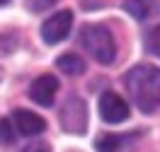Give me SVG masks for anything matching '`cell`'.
<instances>
[{
  "mask_svg": "<svg viewBox=\"0 0 160 152\" xmlns=\"http://www.w3.org/2000/svg\"><path fill=\"white\" fill-rule=\"evenodd\" d=\"M124 10L136 20H148L158 12V0H124Z\"/></svg>",
  "mask_w": 160,
  "mask_h": 152,
  "instance_id": "9",
  "label": "cell"
},
{
  "mask_svg": "<svg viewBox=\"0 0 160 152\" xmlns=\"http://www.w3.org/2000/svg\"><path fill=\"white\" fill-rule=\"evenodd\" d=\"M8 2H10V0H0V5H8Z\"/></svg>",
  "mask_w": 160,
  "mask_h": 152,
  "instance_id": "16",
  "label": "cell"
},
{
  "mask_svg": "<svg viewBox=\"0 0 160 152\" xmlns=\"http://www.w3.org/2000/svg\"><path fill=\"white\" fill-rule=\"evenodd\" d=\"M97 109H100L102 121H107V123H121L129 118V104L121 99L117 92H104L100 97Z\"/></svg>",
  "mask_w": 160,
  "mask_h": 152,
  "instance_id": "5",
  "label": "cell"
},
{
  "mask_svg": "<svg viewBox=\"0 0 160 152\" xmlns=\"http://www.w3.org/2000/svg\"><path fill=\"white\" fill-rule=\"evenodd\" d=\"M80 44L102 65H109L117 58V41L104 24H85L80 31Z\"/></svg>",
  "mask_w": 160,
  "mask_h": 152,
  "instance_id": "2",
  "label": "cell"
},
{
  "mask_svg": "<svg viewBox=\"0 0 160 152\" xmlns=\"http://www.w3.org/2000/svg\"><path fill=\"white\" fill-rule=\"evenodd\" d=\"M58 123L61 128L70 135H82L88 131V104L78 94H68L66 101L58 109Z\"/></svg>",
  "mask_w": 160,
  "mask_h": 152,
  "instance_id": "3",
  "label": "cell"
},
{
  "mask_svg": "<svg viewBox=\"0 0 160 152\" xmlns=\"http://www.w3.org/2000/svg\"><path fill=\"white\" fill-rule=\"evenodd\" d=\"M17 41H20V36H17L15 31H5V34H0V56L12 53V51L17 48Z\"/></svg>",
  "mask_w": 160,
  "mask_h": 152,
  "instance_id": "12",
  "label": "cell"
},
{
  "mask_svg": "<svg viewBox=\"0 0 160 152\" xmlns=\"http://www.w3.org/2000/svg\"><path fill=\"white\" fill-rule=\"evenodd\" d=\"M70 27H73V12L58 10L41 24V39H44V44H49V46L61 44L70 34Z\"/></svg>",
  "mask_w": 160,
  "mask_h": 152,
  "instance_id": "4",
  "label": "cell"
},
{
  "mask_svg": "<svg viewBox=\"0 0 160 152\" xmlns=\"http://www.w3.org/2000/svg\"><path fill=\"white\" fill-rule=\"evenodd\" d=\"M22 152H51L49 142H29Z\"/></svg>",
  "mask_w": 160,
  "mask_h": 152,
  "instance_id": "15",
  "label": "cell"
},
{
  "mask_svg": "<svg viewBox=\"0 0 160 152\" xmlns=\"http://www.w3.org/2000/svg\"><path fill=\"white\" fill-rule=\"evenodd\" d=\"M56 0H27V5H29V10L32 12H41V10H46V7H51Z\"/></svg>",
  "mask_w": 160,
  "mask_h": 152,
  "instance_id": "14",
  "label": "cell"
},
{
  "mask_svg": "<svg viewBox=\"0 0 160 152\" xmlns=\"http://www.w3.org/2000/svg\"><path fill=\"white\" fill-rule=\"evenodd\" d=\"M136 135H131V133H112V135H100L97 142H95V147L97 152H121V147H126L129 140H133Z\"/></svg>",
  "mask_w": 160,
  "mask_h": 152,
  "instance_id": "8",
  "label": "cell"
},
{
  "mask_svg": "<svg viewBox=\"0 0 160 152\" xmlns=\"http://www.w3.org/2000/svg\"><path fill=\"white\" fill-rule=\"evenodd\" d=\"M12 121L17 126V131L22 135H41V133L46 131V121L41 118L39 113L34 111H27V109H17V111L12 113Z\"/></svg>",
  "mask_w": 160,
  "mask_h": 152,
  "instance_id": "7",
  "label": "cell"
},
{
  "mask_svg": "<svg viewBox=\"0 0 160 152\" xmlns=\"http://www.w3.org/2000/svg\"><path fill=\"white\" fill-rule=\"evenodd\" d=\"M56 68H58L63 75H70V77H78V75H82L85 72V61L80 58L78 53H63V56H58L56 58Z\"/></svg>",
  "mask_w": 160,
  "mask_h": 152,
  "instance_id": "10",
  "label": "cell"
},
{
  "mask_svg": "<svg viewBox=\"0 0 160 152\" xmlns=\"http://www.w3.org/2000/svg\"><path fill=\"white\" fill-rule=\"evenodd\" d=\"M146 51L160 58V24L153 27V29L146 34Z\"/></svg>",
  "mask_w": 160,
  "mask_h": 152,
  "instance_id": "11",
  "label": "cell"
},
{
  "mask_svg": "<svg viewBox=\"0 0 160 152\" xmlns=\"http://www.w3.org/2000/svg\"><path fill=\"white\" fill-rule=\"evenodd\" d=\"M0 80H2V70H0Z\"/></svg>",
  "mask_w": 160,
  "mask_h": 152,
  "instance_id": "17",
  "label": "cell"
},
{
  "mask_svg": "<svg viewBox=\"0 0 160 152\" xmlns=\"http://www.w3.org/2000/svg\"><path fill=\"white\" fill-rule=\"evenodd\" d=\"M15 142V128L10 118H0V145H10Z\"/></svg>",
  "mask_w": 160,
  "mask_h": 152,
  "instance_id": "13",
  "label": "cell"
},
{
  "mask_svg": "<svg viewBox=\"0 0 160 152\" xmlns=\"http://www.w3.org/2000/svg\"><path fill=\"white\" fill-rule=\"evenodd\" d=\"M124 85L131 101L143 113H155L160 109V68L155 65H133L124 75Z\"/></svg>",
  "mask_w": 160,
  "mask_h": 152,
  "instance_id": "1",
  "label": "cell"
},
{
  "mask_svg": "<svg viewBox=\"0 0 160 152\" xmlns=\"http://www.w3.org/2000/svg\"><path fill=\"white\" fill-rule=\"evenodd\" d=\"M58 92V80L53 75H39L37 80L29 85V99L39 106H53V97Z\"/></svg>",
  "mask_w": 160,
  "mask_h": 152,
  "instance_id": "6",
  "label": "cell"
}]
</instances>
